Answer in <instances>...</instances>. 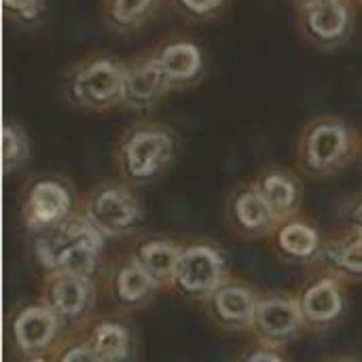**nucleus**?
I'll return each instance as SVG.
<instances>
[{"label": "nucleus", "instance_id": "b1692460", "mask_svg": "<svg viewBox=\"0 0 362 362\" xmlns=\"http://www.w3.org/2000/svg\"><path fill=\"white\" fill-rule=\"evenodd\" d=\"M280 242L295 257L312 255L316 250V244H318L316 233L310 227H305V225H291V227H286L282 231V235H280Z\"/></svg>", "mask_w": 362, "mask_h": 362}, {"label": "nucleus", "instance_id": "1a4fd4ad", "mask_svg": "<svg viewBox=\"0 0 362 362\" xmlns=\"http://www.w3.org/2000/svg\"><path fill=\"white\" fill-rule=\"evenodd\" d=\"M165 0H100V21L117 36H132L153 23Z\"/></svg>", "mask_w": 362, "mask_h": 362}, {"label": "nucleus", "instance_id": "cd10ccee", "mask_svg": "<svg viewBox=\"0 0 362 362\" xmlns=\"http://www.w3.org/2000/svg\"><path fill=\"white\" fill-rule=\"evenodd\" d=\"M293 2V8H308V6H316V4H322V2H331V0H291Z\"/></svg>", "mask_w": 362, "mask_h": 362}, {"label": "nucleus", "instance_id": "c85d7f7f", "mask_svg": "<svg viewBox=\"0 0 362 362\" xmlns=\"http://www.w3.org/2000/svg\"><path fill=\"white\" fill-rule=\"evenodd\" d=\"M248 362H282L278 356H274V354H265V352H261V354H255L252 358Z\"/></svg>", "mask_w": 362, "mask_h": 362}, {"label": "nucleus", "instance_id": "aec40b11", "mask_svg": "<svg viewBox=\"0 0 362 362\" xmlns=\"http://www.w3.org/2000/svg\"><path fill=\"white\" fill-rule=\"evenodd\" d=\"M178 255L174 250V246L165 244V242H153V244H146L140 252V263H142V269L151 276V278H168L176 265H178Z\"/></svg>", "mask_w": 362, "mask_h": 362}, {"label": "nucleus", "instance_id": "f8f14e48", "mask_svg": "<svg viewBox=\"0 0 362 362\" xmlns=\"http://www.w3.org/2000/svg\"><path fill=\"white\" fill-rule=\"evenodd\" d=\"M257 320L263 333L272 337H284L299 325V310L291 301L272 299L257 310Z\"/></svg>", "mask_w": 362, "mask_h": 362}, {"label": "nucleus", "instance_id": "9d476101", "mask_svg": "<svg viewBox=\"0 0 362 362\" xmlns=\"http://www.w3.org/2000/svg\"><path fill=\"white\" fill-rule=\"evenodd\" d=\"M70 208V193L68 189L53 178L38 180L30 187L25 212L32 225L45 227L62 218Z\"/></svg>", "mask_w": 362, "mask_h": 362}, {"label": "nucleus", "instance_id": "5701e85b", "mask_svg": "<svg viewBox=\"0 0 362 362\" xmlns=\"http://www.w3.org/2000/svg\"><path fill=\"white\" fill-rule=\"evenodd\" d=\"M2 8L8 21L30 28L42 19L47 11V0H2Z\"/></svg>", "mask_w": 362, "mask_h": 362}, {"label": "nucleus", "instance_id": "c756f323", "mask_svg": "<svg viewBox=\"0 0 362 362\" xmlns=\"http://www.w3.org/2000/svg\"><path fill=\"white\" fill-rule=\"evenodd\" d=\"M356 218H358V223H361V227H362V204L358 206V210H356Z\"/></svg>", "mask_w": 362, "mask_h": 362}, {"label": "nucleus", "instance_id": "f3484780", "mask_svg": "<svg viewBox=\"0 0 362 362\" xmlns=\"http://www.w3.org/2000/svg\"><path fill=\"white\" fill-rule=\"evenodd\" d=\"M303 310L312 320H331L341 310V297L333 282H320L308 291Z\"/></svg>", "mask_w": 362, "mask_h": 362}, {"label": "nucleus", "instance_id": "f03ea898", "mask_svg": "<svg viewBox=\"0 0 362 362\" xmlns=\"http://www.w3.org/2000/svg\"><path fill=\"white\" fill-rule=\"evenodd\" d=\"M176 151L178 138L168 123L136 121L125 127L119 138L117 161L127 178L148 182L172 165Z\"/></svg>", "mask_w": 362, "mask_h": 362}, {"label": "nucleus", "instance_id": "f257e3e1", "mask_svg": "<svg viewBox=\"0 0 362 362\" xmlns=\"http://www.w3.org/2000/svg\"><path fill=\"white\" fill-rule=\"evenodd\" d=\"M125 57L91 51L74 59L62 74V98L85 112H108L123 106Z\"/></svg>", "mask_w": 362, "mask_h": 362}, {"label": "nucleus", "instance_id": "4be33fe9", "mask_svg": "<svg viewBox=\"0 0 362 362\" xmlns=\"http://www.w3.org/2000/svg\"><path fill=\"white\" fill-rule=\"evenodd\" d=\"M216 308L227 320H244L252 314L255 303L248 291L244 288H225L216 295Z\"/></svg>", "mask_w": 362, "mask_h": 362}, {"label": "nucleus", "instance_id": "20e7f679", "mask_svg": "<svg viewBox=\"0 0 362 362\" xmlns=\"http://www.w3.org/2000/svg\"><path fill=\"white\" fill-rule=\"evenodd\" d=\"M148 53L172 93L199 87L210 68L206 47L187 32H172L159 38L148 47Z\"/></svg>", "mask_w": 362, "mask_h": 362}, {"label": "nucleus", "instance_id": "a878e982", "mask_svg": "<svg viewBox=\"0 0 362 362\" xmlns=\"http://www.w3.org/2000/svg\"><path fill=\"white\" fill-rule=\"evenodd\" d=\"M335 261L354 274H362V238L352 240L346 246H339L335 252Z\"/></svg>", "mask_w": 362, "mask_h": 362}, {"label": "nucleus", "instance_id": "a211bd4d", "mask_svg": "<svg viewBox=\"0 0 362 362\" xmlns=\"http://www.w3.org/2000/svg\"><path fill=\"white\" fill-rule=\"evenodd\" d=\"M272 206L259 191V187H248L238 193L235 197V214L244 227H261L272 218Z\"/></svg>", "mask_w": 362, "mask_h": 362}, {"label": "nucleus", "instance_id": "7ed1b4c3", "mask_svg": "<svg viewBox=\"0 0 362 362\" xmlns=\"http://www.w3.org/2000/svg\"><path fill=\"white\" fill-rule=\"evenodd\" d=\"M358 151L356 129L337 115H318L310 119L297 140V157L303 170L331 174L346 165Z\"/></svg>", "mask_w": 362, "mask_h": 362}, {"label": "nucleus", "instance_id": "6ab92c4d", "mask_svg": "<svg viewBox=\"0 0 362 362\" xmlns=\"http://www.w3.org/2000/svg\"><path fill=\"white\" fill-rule=\"evenodd\" d=\"M30 155V142L23 132V127L15 121L4 123V134H2V157H4V172L11 174L19 170Z\"/></svg>", "mask_w": 362, "mask_h": 362}, {"label": "nucleus", "instance_id": "dca6fc26", "mask_svg": "<svg viewBox=\"0 0 362 362\" xmlns=\"http://www.w3.org/2000/svg\"><path fill=\"white\" fill-rule=\"evenodd\" d=\"M51 299H53V308L59 314L76 316L85 308V303H87V286H85L81 276L64 274V276H59L53 282Z\"/></svg>", "mask_w": 362, "mask_h": 362}, {"label": "nucleus", "instance_id": "7c9ffc66", "mask_svg": "<svg viewBox=\"0 0 362 362\" xmlns=\"http://www.w3.org/2000/svg\"><path fill=\"white\" fill-rule=\"evenodd\" d=\"M354 2H356V4H358V6H362V0H354Z\"/></svg>", "mask_w": 362, "mask_h": 362}, {"label": "nucleus", "instance_id": "9b49d317", "mask_svg": "<svg viewBox=\"0 0 362 362\" xmlns=\"http://www.w3.org/2000/svg\"><path fill=\"white\" fill-rule=\"evenodd\" d=\"M176 276L182 288L191 293H204L218 284L221 261L208 248H191L178 259Z\"/></svg>", "mask_w": 362, "mask_h": 362}, {"label": "nucleus", "instance_id": "2eb2a0df", "mask_svg": "<svg viewBox=\"0 0 362 362\" xmlns=\"http://www.w3.org/2000/svg\"><path fill=\"white\" fill-rule=\"evenodd\" d=\"M165 4L182 21L193 25H206L221 21L229 13L233 0H165Z\"/></svg>", "mask_w": 362, "mask_h": 362}, {"label": "nucleus", "instance_id": "bb28decb", "mask_svg": "<svg viewBox=\"0 0 362 362\" xmlns=\"http://www.w3.org/2000/svg\"><path fill=\"white\" fill-rule=\"evenodd\" d=\"M64 362H95L93 354L85 348H74L70 350L66 356H64Z\"/></svg>", "mask_w": 362, "mask_h": 362}, {"label": "nucleus", "instance_id": "4468645a", "mask_svg": "<svg viewBox=\"0 0 362 362\" xmlns=\"http://www.w3.org/2000/svg\"><path fill=\"white\" fill-rule=\"evenodd\" d=\"M15 335L23 348H42L55 335V320L45 310H25L15 325Z\"/></svg>", "mask_w": 362, "mask_h": 362}, {"label": "nucleus", "instance_id": "412c9836", "mask_svg": "<svg viewBox=\"0 0 362 362\" xmlns=\"http://www.w3.org/2000/svg\"><path fill=\"white\" fill-rule=\"evenodd\" d=\"M93 346L100 358L121 361L127 352V333L119 325H104L95 331Z\"/></svg>", "mask_w": 362, "mask_h": 362}, {"label": "nucleus", "instance_id": "423d86ee", "mask_svg": "<svg viewBox=\"0 0 362 362\" xmlns=\"http://www.w3.org/2000/svg\"><path fill=\"white\" fill-rule=\"evenodd\" d=\"M98 252V235L87 225H66L51 238L40 242V257L47 265L64 269V274L85 278Z\"/></svg>", "mask_w": 362, "mask_h": 362}, {"label": "nucleus", "instance_id": "6e6552de", "mask_svg": "<svg viewBox=\"0 0 362 362\" xmlns=\"http://www.w3.org/2000/svg\"><path fill=\"white\" fill-rule=\"evenodd\" d=\"M89 216L104 233H121L138 218V204L123 187L106 185L91 195Z\"/></svg>", "mask_w": 362, "mask_h": 362}, {"label": "nucleus", "instance_id": "393cba45", "mask_svg": "<svg viewBox=\"0 0 362 362\" xmlns=\"http://www.w3.org/2000/svg\"><path fill=\"white\" fill-rule=\"evenodd\" d=\"M151 288V276L138 267V265H132V267H125L119 276V293L125 301H138L142 299Z\"/></svg>", "mask_w": 362, "mask_h": 362}, {"label": "nucleus", "instance_id": "39448f33", "mask_svg": "<svg viewBox=\"0 0 362 362\" xmlns=\"http://www.w3.org/2000/svg\"><path fill=\"white\" fill-rule=\"evenodd\" d=\"M358 25V4L354 0H331L295 11L299 38L322 53L344 49Z\"/></svg>", "mask_w": 362, "mask_h": 362}, {"label": "nucleus", "instance_id": "ddd939ff", "mask_svg": "<svg viewBox=\"0 0 362 362\" xmlns=\"http://www.w3.org/2000/svg\"><path fill=\"white\" fill-rule=\"evenodd\" d=\"M259 191L267 199L274 212H286L295 206L299 189L295 178L284 170H267L259 180Z\"/></svg>", "mask_w": 362, "mask_h": 362}, {"label": "nucleus", "instance_id": "0eeeda50", "mask_svg": "<svg viewBox=\"0 0 362 362\" xmlns=\"http://www.w3.org/2000/svg\"><path fill=\"white\" fill-rule=\"evenodd\" d=\"M170 93L172 91L153 64L148 49L125 57L123 110L134 115H148L157 110Z\"/></svg>", "mask_w": 362, "mask_h": 362}]
</instances>
